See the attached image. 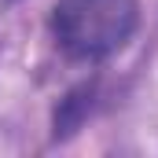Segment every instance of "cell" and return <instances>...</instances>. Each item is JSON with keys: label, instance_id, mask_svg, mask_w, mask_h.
I'll return each instance as SVG.
<instances>
[{"label": "cell", "instance_id": "cell-1", "mask_svg": "<svg viewBox=\"0 0 158 158\" xmlns=\"http://www.w3.org/2000/svg\"><path fill=\"white\" fill-rule=\"evenodd\" d=\"M136 0H55L52 37L74 63H103L136 33Z\"/></svg>", "mask_w": 158, "mask_h": 158}]
</instances>
